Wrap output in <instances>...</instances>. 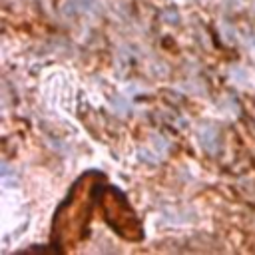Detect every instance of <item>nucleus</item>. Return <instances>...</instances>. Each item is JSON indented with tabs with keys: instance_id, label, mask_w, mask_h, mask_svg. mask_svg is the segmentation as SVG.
<instances>
[{
	"instance_id": "f257e3e1",
	"label": "nucleus",
	"mask_w": 255,
	"mask_h": 255,
	"mask_svg": "<svg viewBox=\"0 0 255 255\" xmlns=\"http://www.w3.org/2000/svg\"><path fill=\"white\" fill-rule=\"evenodd\" d=\"M197 137H199V143L203 145V149H205L207 153H217L219 143H221L217 128H213L211 124H203V126L199 128V131H197Z\"/></svg>"
}]
</instances>
